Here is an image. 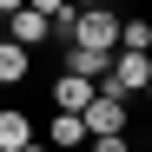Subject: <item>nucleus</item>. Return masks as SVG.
I'll return each mask as SVG.
<instances>
[{
	"mask_svg": "<svg viewBox=\"0 0 152 152\" xmlns=\"http://www.w3.org/2000/svg\"><path fill=\"white\" fill-rule=\"evenodd\" d=\"M145 80H152V53H132V46H113V66H106V93H119V99H132V93H145Z\"/></svg>",
	"mask_w": 152,
	"mask_h": 152,
	"instance_id": "f257e3e1",
	"label": "nucleus"
},
{
	"mask_svg": "<svg viewBox=\"0 0 152 152\" xmlns=\"http://www.w3.org/2000/svg\"><path fill=\"white\" fill-rule=\"evenodd\" d=\"M66 46H119V13H106V0H99V7H80L73 13V40Z\"/></svg>",
	"mask_w": 152,
	"mask_h": 152,
	"instance_id": "f03ea898",
	"label": "nucleus"
},
{
	"mask_svg": "<svg viewBox=\"0 0 152 152\" xmlns=\"http://www.w3.org/2000/svg\"><path fill=\"white\" fill-rule=\"evenodd\" d=\"M80 119H86V139L93 132H126V99L106 93V86H93V99L80 106Z\"/></svg>",
	"mask_w": 152,
	"mask_h": 152,
	"instance_id": "7ed1b4c3",
	"label": "nucleus"
},
{
	"mask_svg": "<svg viewBox=\"0 0 152 152\" xmlns=\"http://www.w3.org/2000/svg\"><path fill=\"white\" fill-rule=\"evenodd\" d=\"M7 40H20V46H46V40H53V27H46V13L20 7V13H7Z\"/></svg>",
	"mask_w": 152,
	"mask_h": 152,
	"instance_id": "20e7f679",
	"label": "nucleus"
},
{
	"mask_svg": "<svg viewBox=\"0 0 152 152\" xmlns=\"http://www.w3.org/2000/svg\"><path fill=\"white\" fill-rule=\"evenodd\" d=\"M93 86L99 80H86V73H60V80H53V106L60 113H80L86 99H93Z\"/></svg>",
	"mask_w": 152,
	"mask_h": 152,
	"instance_id": "39448f33",
	"label": "nucleus"
},
{
	"mask_svg": "<svg viewBox=\"0 0 152 152\" xmlns=\"http://www.w3.org/2000/svg\"><path fill=\"white\" fill-rule=\"evenodd\" d=\"M27 66H33V46L0 40V86H20V80H27Z\"/></svg>",
	"mask_w": 152,
	"mask_h": 152,
	"instance_id": "423d86ee",
	"label": "nucleus"
},
{
	"mask_svg": "<svg viewBox=\"0 0 152 152\" xmlns=\"http://www.w3.org/2000/svg\"><path fill=\"white\" fill-rule=\"evenodd\" d=\"M106 66H113V53H106V46H66V73H86V80H106Z\"/></svg>",
	"mask_w": 152,
	"mask_h": 152,
	"instance_id": "0eeeda50",
	"label": "nucleus"
},
{
	"mask_svg": "<svg viewBox=\"0 0 152 152\" xmlns=\"http://www.w3.org/2000/svg\"><path fill=\"white\" fill-rule=\"evenodd\" d=\"M27 139H33V119L20 113V106H7V113H0V152H20Z\"/></svg>",
	"mask_w": 152,
	"mask_h": 152,
	"instance_id": "6e6552de",
	"label": "nucleus"
},
{
	"mask_svg": "<svg viewBox=\"0 0 152 152\" xmlns=\"http://www.w3.org/2000/svg\"><path fill=\"white\" fill-rule=\"evenodd\" d=\"M46 139H53L60 152H80V145H86V119H80V113H60L53 126H46Z\"/></svg>",
	"mask_w": 152,
	"mask_h": 152,
	"instance_id": "1a4fd4ad",
	"label": "nucleus"
},
{
	"mask_svg": "<svg viewBox=\"0 0 152 152\" xmlns=\"http://www.w3.org/2000/svg\"><path fill=\"white\" fill-rule=\"evenodd\" d=\"M119 46L152 53V20H145V13H119Z\"/></svg>",
	"mask_w": 152,
	"mask_h": 152,
	"instance_id": "9d476101",
	"label": "nucleus"
},
{
	"mask_svg": "<svg viewBox=\"0 0 152 152\" xmlns=\"http://www.w3.org/2000/svg\"><path fill=\"white\" fill-rule=\"evenodd\" d=\"M86 152H132V145H126V132H93Z\"/></svg>",
	"mask_w": 152,
	"mask_h": 152,
	"instance_id": "9b49d317",
	"label": "nucleus"
},
{
	"mask_svg": "<svg viewBox=\"0 0 152 152\" xmlns=\"http://www.w3.org/2000/svg\"><path fill=\"white\" fill-rule=\"evenodd\" d=\"M20 7H27V0H0V20H7V13H20Z\"/></svg>",
	"mask_w": 152,
	"mask_h": 152,
	"instance_id": "f8f14e48",
	"label": "nucleus"
},
{
	"mask_svg": "<svg viewBox=\"0 0 152 152\" xmlns=\"http://www.w3.org/2000/svg\"><path fill=\"white\" fill-rule=\"evenodd\" d=\"M66 7H99V0H66Z\"/></svg>",
	"mask_w": 152,
	"mask_h": 152,
	"instance_id": "ddd939ff",
	"label": "nucleus"
},
{
	"mask_svg": "<svg viewBox=\"0 0 152 152\" xmlns=\"http://www.w3.org/2000/svg\"><path fill=\"white\" fill-rule=\"evenodd\" d=\"M20 152H46V145H33V139H27V145H20Z\"/></svg>",
	"mask_w": 152,
	"mask_h": 152,
	"instance_id": "4468645a",
	"label": "nucleus"
},
{
	"mask_svg": "<svg viewBox=\"0 0 152 152\" xmlns=\"http://www.w3.org/2000/svg\"><path fill=\"white\" fill-rule=\"evenodd\" d=\"M145 106H152V80H145Z\"/></svg>",
	"mask_w": 152,
	"mask_h": 152,
	"instance_id": "2eb2a0df",
	"label": "nucleus"
}]
</instances>
